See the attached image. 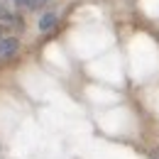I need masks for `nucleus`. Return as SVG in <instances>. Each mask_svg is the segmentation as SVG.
Segmentation results:
<instances>
[{
    "label": "nucleus",
    "mask_w": 159,
    "mask_h": 159,
    "mask_svg": "<svg viewBox=\"0 0 159 159\" xmlns=\"http://www.w3.org/2000/svg\"><path fill=\"white\" fill-rule=\"evenodd\" d=\"M17 52V39L15 37H0V59H7Z\"/></svg>",
    "instance_id": "1"
},
{
    "label": "nucleus",
    "mask_w": 159,
    "mask_h": 159,
    "mask_svg": "<svg viewBox=\"0 0 159 159\" xmlns=\"http://www.w3.org/2000/svg\"><path fill=\"white\" fill-rule=\"evenodd\" d=\"M54 22H57V17H54L52 12H49V15H44V17L39 20V30H42V32H47L49 27H54Z\"/></svg>",
    "instance_id": "2"
},
{
    "label": "nucleus",
    "mask_w": 159,
    "mask_h": 159,
    "mask_svg": "<svg viewBox=\"0 0 159 159\" xmlns=\"http://www.w3.org/2000/svg\"><path fill=\"white\" fill-rule=\"evenodd\" d=\"M20 5H25V7H39L44 0H17Z\"/></svg>",
    "instance_id": "3"
},
{
    "label": "nucleus",
    "mask_w": 159,
    "mask_h": 159,
    "mask_svg": "<svg viewBox=\"0 0 159 159\" xmlns=\"http://www.w3.org/2000/svg\"><path fill=\"white\" fill-rule=\"evenodd\" d=\"M0 34H2V27H0Z\"/></svg>",
    "instance_id": "4"
}]
</instances>
